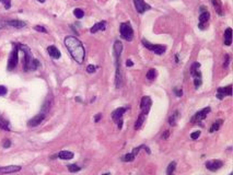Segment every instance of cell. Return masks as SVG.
Returning a JSON list of instances; mask_svg holds the SVG:
<instances>
[{"label": "cell", "instance_id": "bcb514c9", "mask_svg": "<svg viewBox=\"0 0 233 175\" xmlns=\"http://www.w3.org/2000/svg\"><path fill=\"white\" fill-rule=\"evenodd\" d=\"M103 175H111L110 173H105V174H103Z\"/></svg>", "mask_w": 233, "mask_h": 175}, {"label": "cell", "instance_id": "cb8c5ba5", "mask_svg": "<svg viewBox=\"0 0 233 175\" xmlns=\"http://www.w3.org/2000/svg\"><path fill=\"white\" fill-rule=\"evenodd\" d=\"M146 77H147V79L148 80H153V79H155V77H156V70L155 69H153V68H151V69H149L148 70V72H147V75H146Z\"/></svg>", "mask_w": 233, "mask_h": 175}, {"label": "cell", "instance_id": "ac0fdd59", "mask_svg": "<svg viewBox=\"0 0 233 175\" xmlns=\"http://www.w3.org/2000/svg\"><path fill=\"white\" fill-rule=\"evenodd\" d=\"M47 52H48L50 57H53V58H55V59L60 58V52H59L58 48L55 47V46H48V47H47Z\"/></svg>", "mask_w": 233, "mask_h": 175}, {"label": "cell", "instance_id": "ee69618b", "mask_svg": "<svg viewBox=\"0 0 233 175\" xmlns=\"http://www.w3.org/2000/svg\"><path fill=\"white\" fill-rule=\"evenodd\" d=\"M117 123H118V124H117V126H118V128H119V129H122V127H123V120H122V119H119V120H118V121H117Z\"/></svg>", "mask_w": 233, "mask_h": 175}, {"label": "cell", "instance_id": "52a82bcc", "mask_svg": "<svg viewBox=\"0 0 233 175\" xmlns=\"http://www.w3.org/2000/svg\"><path fill=\"white\" fill-rule=\"evenodd\" d=\"M151 105H152V101L150 96H144L141 100V103H140V107H141V114L147 115L149 113L150 109H151Z\"/></svg>", "mask_w": 233, "mask_h": 175}, {"label": "cell", "instance_id": "277c9868", "mask_svg": "<svg viewBox=\"0 0 233 175\" xmlns=\"http://www.w3.org/2000/svg\"><path fill=\"white\" fill-rule=\"evenodd\" d=\"M119 30H121V35H122V37L124 38V39H126L128 42L133 41V27H131V25H130V23H122Z\"/></svg>", "mask_w": 233, "mask_h": 175}, {"label": "cell", "instance_id": "6da1fadb", "mask_svg": "<svg viewBox=\"0 0 233 175\" xmlns=\"http://www.w3.org/2000/svg\"><path fill=\"white\" fill-rule=\"evenodd\" d=\"M65 46L70 53L71 57L78 64H82L85 57V49L83 44L75 36H68L65 38Z\"/></svg>", "mask_w": 233, "mask_h": 175}, {"label": "cell", "instance_id": "8fae6325", "mask_svg": "<svg viewBox=\"0 0 233 175\" xmlns=\"http://www.w3.org/2000/svg\"><path fill=\"white\" fill-rule=\"evenodd\" d=\"M209 112H210V107H205V109H203L201 111L197 112V113L195 114L192 121H193V123H198L200 120L205 119L206 117H207V115L209 114Z\"/></svg>", "mask_w": 233, "mask_h": 175}, {"label": "cell", "instance_id": "e0dca14e", "mask_svg": "<svg viewBox=\"0 0 233 175\" xmlns=\"http://www.w3.org/2000/svg\"><path fill=\"white\" fill-rule=\"evenodd\" d=\"M105 28H106V22L102 21V22H99V23L94 24L93 26L91 27L90 32H91V33H96V32H99V31H104Z\"/></svg>", "mask_w": 233, "mask_h": 175}, {"label": "cell", "instance_id": "60d3db41", "mask_svg": "<svg viewBox=\"0 0 233 175\" xmlns=\"http://www.w3.org/2000/svg\"><path fill=\"white\" fill-rule=\"evenodd\" d=\"M175 91V93H176V96H182V94H183V92H182V90H174Z\"/></svg>", "mask_w": 233, "mask_h": 175}, {"label": "cell", "instance_id": "74e56055", "mask_svg": "<svg viewBox=\"0 0 233 175\" xmlns=\"http://www.w3.org/2000/svg\"><path fill=\"white\" fill-rule=\"evenodd\" d=\"M95 69H96V67L93 65H89L88 67H87V71L89 72V73H92V72H94Z\"/></svg>", "mask_w": 233, "mask_h": 175}, {"label": "cell", "instance_id": "2e32d148", "mask_svg": "<svg viewBox=\"0 0 233 175\" xmlns=\"http://www.w3.org/2000/svg\"><path fill=\"white\" fill-rule=\"evenodd\" d=\"M3 24L10 25V26H13V27H17V28H21V27H24L26 25L25 22L20 21V20H10V21H6Z\"/></svg>", "mask_w": 233, "mask_h": 175}, {"label": "cell", "instance_id": "7dc6e473", "mask_svg": "<svg viewBox=\"0 0 233 175\" xmlns=\"http://www.w3.org/2000/svg\"><path fill=\"white\" fill-rule=\"evenodd\" d=\"M229 175H232V174H229Z\"/></svg>", "mask_w": 233, "mask_h": 175}, {"label": "cell", "instance_id": "7bdbcfd3", "mask_svg": "<svg viewBox=\"0 0 233 175\" xmlns=\"http://www.w3.org/2000/svg\"><path fill=\"white\" fill-rule=\"evenodd\" d=\"M101 117H102V114H99V115H96V116H95V118H94L95 123H98V121H99V120L101 119Z\"/></svg>", "mask_w": 233, "mask_h": 175}, {"label": "cell", "instance_id": "8d00e7d4", "mask_svg": "<svg viewBox=\"0 0 233 175\" xmlns=\"http://www.w3.org/2000/svg\"><path fill=\"white\" fill-rule=\"evenodd\" d=\"M10 146H11V142H10V140H9V139H5V140H3V142H2V147L7 149V148L10 147Z\"/></svg>", "mask_w": 233, "mask_h": 175}, {"label": "cell", "instance_id": "d6986e66", "mask_svg": "<svg viewBox=\"0 0 233 175\" xmlns=\"http://www.w3.org/2000/svg\"><path fill=\"white\" fill-rule=\"evenodd\" d=\"M231 38H232V30L230 27H228L226 30V33H224V44L227 46L231 45Z\"/></svg>", "mask_w": 233, "mask_h": 175}, {"label": "cell", "instance_id": "836d02e7", "mask_svg": "<svg viewBox=\"0 0 233 175\" xmlns=\"http://www.w3.org/2000/svg\"><path fill=\"white\" fill-rule=\"evenodd\" d=\"M200 136V131L199 130H197V131H194V132H192L190 134V138L193 139V140H195V139H197L198 137Z\"/></svg>", "mask_w": 233, "mask_h": 175}, {"label": "cell", "instance_id": "f546056e", "mask_svg": "<svg viewBox=\"0 0 233 175\" xmlns=\"http://www.w3.org/2000/svg\"><path fill=\"white\" fill-rule=\"evenodd\" d=\"M68 170H69V172L75 173V172H79L81 170V168L78 166L77 164H70V165H68Z\"/></svg>", "mask_w": 233, "mask_h": 175}, {"label": "cell", "instance_id": "e575fe53", "mask_svg": "<svg viewBox=\"0 0 233 175\" xmlns=\"http://www.w3.org/2000/svg\"><path fill=\"white\" fill-rule=\"evenodd\" d=\"M7 92H8L7 88L3 87V85H0V96H2V95H6Z\"/></svg>", "mask_w": 233, "mask_h": 175}, {"label": "cell", "instance_id": "b9f144b4", "mask_svg": "<svg viewBox=\"0 0 233 175\" xmlns=\"http://www.w3.org/2000/svg\"><path fill=\"white\" fill-rule=\"evenodd\" d=\"M126 66H127V67H133V60H127V61H126Z\"/></svg>", "mask_w": 233, "mask_h": 175}, {"label": "cell", "instance_id": "ffe728a7", "mask_svg": "<svg viewBox=\"0 0 233 175\" xmlns=\"http://www.w3.org/2000/svg\"><path fill=\"white\" fill-rule=\"evenodd\" d=\"M211 1H212V5H213V7H215L217 13H218L219 16H222V14H223V12H222L221 1H220V0H211Z\"/></svg>", "mask_w": 233, "mask_h": 175}, {"label": "cell", "instance_id": "d590c367", "mask_svg": "<svg viewBox=\"0 0 233 175\" xmlns=\"http://www.w3.org/2000/svg\"><path fill=\"white\" fill-rule=\"evenodd\" d=\"M34 30H36V31H39V32H43V33L47 32V31H46V28H45L44 26H41V25H36V26H34Z\"/></svg>", "mask_w": 233, "mask_h": 175}, {"label": "cell", "instance_id": "9a60e30c", "mask_svg": "<svg viewBox=\"0 0 233 175\" xmlns=\"http://www.w3.org/2000/svg\"><path fill=\"white\" fill-rule=\"evenodd\" d=\"M125 112H126V109H125V107H118V109H116L114 112H113V114H112V118H113V120L118 121L119 119H122L123 115H124Z\"/></svg>", "mask_w": 233, "mask_h": 175}, {"label": "cell", "instance_id": "484cf974", "mask_svg": "<svg viewBox=\"0 0 233 175\" xmlns=\"http://www.w3.org/2000/svg\"><path fill=\"white\" fill-rule=\"evenodd\" d=\"M0 128L5 129V130H9V123L5 118H2L1 116H0Z\"/></svg>", "mask_w": 233, "mask_h": 175}, {"label": "cell", "instance_id": "3957f363", "mask_svg": "<svg viewBox=\"0 0 233 175\" xmlns=\"http://www.w3.org/2000/svg\"><path fill=\"white\" fill-rule=\"evenodd\" d=\"M18 47L23 50L24 53V62H23V70L24 71H28L31 70V62H32V54H31V50L28 46L22 45V44H18Z\"/></svg>", "mask_w": 233, "mask_h": 175}, {"label": "cell", "instance_id": "5b68a950", "mask_svg": "<svg viewBox=\"0 0 233 175\" xmlns=\"http://www.w3.org/2000/svg\"><path fill=\"white\" fill-rule=\"evenodd\" d=\"M18 52H19V47H18V44H14L13 45V49L11 52V55L9 57V61H8V70H12L14 69L18 65V60H19V55H18Z\"/></svg>", "mask_w": 233, "mask_h": 175}, {"label": "cell", "instance_id": "7402d4cb", "mask_svg": "<svg viewBox=\"0 0 233 175\" xmlns=\"http://www.w3.org/2000/svg\"><path fill=\"white\" fill-rule=\"evenodd\" d=\"M58 158L62 159V160H70L73 158V153L70 151H61L58 153Z\"/></svg>", "mask_w": 233, "mask_h": 175}, {"label": "cell", "instance_id": "7a4b0ae2", "mask_svg": "<svg viewBox=\"0 0 233 175\" xmlns=\"http://www.w3.org/2000/svg\"><path fill=\"white\" fill-rule=\"evenodd\" d=\"M123 50V44L119 41H116L114 44V54L116 59V88L122 87V68H121V53Z\"/></svg>", "mask_w": 233, "mask_h": 175}, {"label": "cell", "instance_id": "4316f807", "mask_svg": "<svg viewBox=\"0 0 233 175\" xmlns=\"http://www.w3.org/2000/svg\"><path fill=\"white\" fill-rule=\"evenodd\" d=\"M177 117H178V112L176 111L174 114H172V116L169 118V123H170V125H172V126H175L176 125V119H177Z\"/></svg>", "mask_w": 233, "mask_h": 175}, {"label": "cell", "instance_id": "7c38bea8", "mask_svg": "<svg viewBox=\"0 0 233 175\" xmlns=\"http://www.w3.org/2000/svg\"><path fill=\"white\" fill-rule=\"evenodd\" d=\"M21 170V166L19 165H9V166H1L0 168V174H10L16 173Z\"/></svg>", "mask_w": 233, "mask_h": 175}, {"label": "cell", "instance_id": "5bb4252c", "mask_svg": "<svg viewBox=\"0 0 233 175\" xmlns=\"http://www.w3.org/2000/svg\"><path fill=\"white\" fill-rule=\"evenodd\" d=\"M209 18H210V13L208 12V11H203L201 13H200L199 16V28H201V30H204L205 28V25L207 22L209 21Z\"/></svg>", "mask_w": 233, "mask_h": 175}, {"label": "cell", "instance_id": "f1b7e54d", "mask_svg": "<svg viewBox=\"0 0 233 175\" xmlns=\"http://www.w3.org/2000/svg\"><path fill=\"white\" fill-rule=\"evenodd\" d=\"M73 14L76 16V18H78V19H82L84 16V12L82 9H79V8H77V9H75L73 10Z\"/></svg>", "mask_w": 233, "mask_h": 175}, {"label": "cell", "instance_id": "603a6c76", "mask_svg": "<svg viewBox=\"0 0 233 175\" xmlns=\"http://www.w3.org/2000/svg\"><path fill=\"white\" fill-rule=\"evenodd\" d=\"M144 119H146V115L144 114H140V116L138 117V119L136 120V124H135V129H139L142 124L144 123Z\"/></svg>", "mask_w": 233, "mask_h": 175}, {"label": "cell", "instance_id": "44dd1931", "mask_svg": "<svg viewBox=\"0 0 233 175\" xmlns=\"http://www.w3.org/2000/svg\"><path fill=\"white\" fill-rule=\"evenodd\" d=\"M222 124H223V120L222 119H218L216 120L212 125H211L210 129H209V132H215V131L219 130V128L222 126Z\"/></svg>", "mask_w": 233, "mask_h": 175}, {"label": "cell", "instance_id": "8992f818", "mask_svg": "<svg viewBox=\"0 0 233 175\" xmlns=\"http://www.w3.org/2000/svg\"><path fill=\"white\" fill-rule=\"evenodd\" d=\"M142 44H144V46L146 48H148L149 50H151V52H153V53H155V54H158V55L164 54V52H165V49H167L165 46H163V45L151 44L149 43L148 41H146V39H142Z\"/></svg>", "mask_w": 233, "mask_h": 175}, {"label": "cell", "instance_id": "ab89813d", "mask_svg": "<svg viewBox=\"0 0 233 175\" xmlns=\"http://www.w3.org/2000/svg\"><path fill=\"white\" fill-rule=\"evenodd\" d=\"M169 135H170V131L167 130L165 132H164V135H162V139L163 140H165V139H167V137H169Z\"/></svg>", "mask_w": 233, "mask_h": 175}, {"label": "cell", "instance_id": "30bf717a", "mask_svg": "<svg viewBox=\"0 0 233 175\" xmlns=\"http://www.w3.org/2000/svg\"><path fill=\"white\" fill-rule=\"evenodd\" d=\"M223 166V162L220 161V160H211V161H208L206 162V168L209 170V171H218L219 169H221Z\"/></svg>", "mask_w": 233, "mask_h": 175}, {"label": "cell", "instance_id": "ba28073f", "mask_svg": "<svg viewBox=\"0 0 233 175\" xmlns=\"http://www.w3.org/2000/svg\"><path fill=\"white\" fill-rule=\"evenodd\" d=\"M45 116H46V112H41L39 115H36L35 117H33L32 119L28 120V125L30 126V127H36V126H39L41 123H43V120H44Z\"/></svg>", "mask_w": 233, "mask_h": 175}, {"label": "cell", "instance_id": "9c48e42d", "mask_svg": "<svg viewBox=\"0 0 233 175\" xmlns=\"http://www.w3.org/2000/svg\"><path fill=\"white\" fill-rule=\"evenodd\" d=\"M133 3H135L136 10L139 13H144V12L151 9V7L148 3H146L144 0H133Z\"/></svg>", "mask_w": 233, "mask_h": 175}, {"label": "cell", "instance_id": "f35d334b", "mask_svg": "<svg viewBox=\"0 0 233 175\" xmlns=\"http://www.w3.org/2000/svg\"><path fill=\"white\" fill-rule=\"evenodd\" d=\"M229 62H230V57H229V55H226V61H224V64H223V67L227 68L228 66H229Z\"/></svg>", "mask_w": 233, "mask_h": 175}, {"label": "cell", "instance_id": "4dcf8cb0", "mask_svg": "<svg viewBox=\"0 0 233 175\" xmlns=\"http://www.w3.org/2000/svg\"><path fill=\"white\" fill-rule=\"evenodd\" d=\"M39 67V61L37 59H32L31 62V70H36Z\"/></svg>", "mask_w": 233, "mask_h": 175}, {"label": "cell", "instance_id": "d4e9b609", "mask_svg": "<svg viewBox=\"0 0 233 175\" xmlns=\"http://www.w3.org/2000/svg\"><path fill=\"white\" fill-rule=\"evenodd\" d=\"M135 158H136V155L131 152V153H127V154H125V155L122 158V160H123V161H125V162H131V161H133V160H135Z\"/></svg>", "mask_w": 233, "mask_h": 175}, {"label": "cell", "instance_id": "1f68e13d", "mask_svg": "<svg viewBox=\"0 0 233 175\" xmlns=\"http://www.w3.org/2000/svg\"><path fill=\"white\" fill-rule=\"evenodd\" d=\"M194 84L196 88H198L201 85V76L194 77Z\"/></svg>", "mask_w": 233, "mask_h": 175}, {"label": "cell", "instance_id": "d6a6232c", "mask_svg": "<svg viewBox=\"0 0 233 175\" xmlns=\"http://www.w3.org/2000/svg\"><path fill=\"white\" fill-rule=\"evenodd\" d=\"M0 1L3 3V5H5V8H6L7 10L10 9V7H11V0H0Z\"/></svg>", "mask_w": 233, "mask_h": 175}, {"label": "cell", "instance_id": "83f0119b", "mask_svg": "<svg viewBox=\"0 0 233 175\" xmlns=\"http://www.w3.org/2000/svg\"><path fill=\"white\" fill-rule=\"evenodd\" d=\"M175 168H176V162L173 161V162H171V163L169 164V166H167V174H173V172H174Z\"/></svg>", "mask_w": 233, "mask_h": 175}, {"label": "cell", "instance_id": "4fadbf2b", "mask_svg": "<svg viewBox=\"0 0 233 175\" xmlns=\"http://www.w3.org/2000/svg\"><path fill=\"white\" fill-rule=\"evenodd\" d=\"M232 87L231 85H228L226 88H219L218 89V93H217V98L219 100H222L226 95H231L232 94Z\"/></svg>", "mask_w": 233, "mask_h": 175}, {"label": "cell", "instance_id": "f6af8a7d", "mask_svg": "<svg viewBox=\"0 0 233 175\" xmlns=\"http://www.w3.org/2000/svg\"><path fill=\"white\" fill-rule=\"evenodd\" d=\"M37 1H39V2H42V3H43V2H45V0H37Z\"/></svg>", "mask_w": 233, "mask_h": 175}]
</instances>
